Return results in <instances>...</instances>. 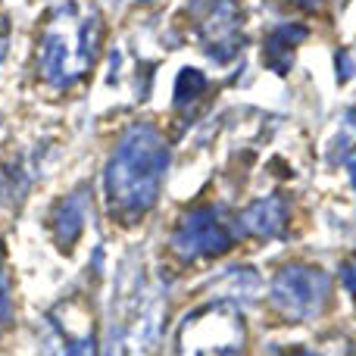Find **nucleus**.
Segmentation results:
<instances>
[{"label": "nucleus", "instance_id": "9b49d317", "mask_svg": "<svg viewBox=\"0 0 356 356\" xmlns=\"http://www.w3.org/2000/svg\"><path fill=\"white\" fill-rule=\"evenodd\" d=\"M344 284H347V291H350L353 300H356V263H350L344 269Z\"/></svg>", "mask_w": 356, "mask_h": 356}, {"label": "nucleus", "instance_id": "6e6552de", "mask_svg": "<svg viewBox=\"0 0 356 356\" xmlns=\"http://www.w3.org/2000/svg\"><path fill=\"white\" fill-rule=\"evenodd\" d=\"M338 154H341V163H344L347 175H350V184L356 191V113L344 119V129H341V138H338Z\"/></svg>", "mask_w": 356, "mask_h": 356}, {"label": "nucleus", "instance_id": "20e7f679", "mask_svg": "<svg viewBox=\"0 0 356 356\" xmlns=\"http://www.w3.org/2000/svg\"><path fill=\"white\" fill-rule=\"evenodd\" d=\"M332 282L313 266H284L269 288V300L284 319H313L325 309Z\"/></svg>", "mask_w": 356, "mask_h": 356}, {"label": "nucleus", "instance_id": "9d476101", "mask_svg": "<svg viewBox=\"0 0 356 356\" xmlns=\"http://www.w3.org/2000/svg\"><path fill=\"white\" fill-rule=\"evenodd\" d=\"M6 50H10V22L0 16V63L6 60Z\"/></svg>", "mask_w": 356, "mask_h": 356}, {"label": "nucleus", "instance_id": "0eeeda50", "mask_svg": "<svg viewBox=\"0 0 356 356\" xmlns=\"http://www.w3.org/2000/svg\"><path fill=\"white\" fill-rule=\"evenodd\" d=\"M85 225H88V194L85 191L66 194L54 209V238H56V244H63V250H69V247L81 238Z\"/></svg>", "mask_w": 356, "mask_h": 356}, {"label": "nucleus", "instance_id": "423d86ee", "mask_svg": "<svg viewBox=\"0 0 356 356\" xmlns=\"http://www.w3.org/2000/svg\"><path fill=\"white\" fill-rule=\"evenodd\" d=\"M241 228L257 238H278L288 228V209L282 197H263L241 213Z\"/></svg>", "mask_w": 356, "mask_h": 356}, {"label": "nucleus", "instance_id": "1a4fd4ad", "mask_svg": "<svg viewBox=\"0 0 356 356\" xmlns=\"http://www.w3.org/2000/svg\"><path fill=\"white\" fill-rule=\"evenodd\" d=\"M0 322H13V291H10V269H6L3 244H0Z\"/></svg>", "mask_w": 356, "mask_h": 356}, {"label": "nucleus", "instance_id": "f8f14e48", "mask_svg": "<svg viewBox=\"0 0 356 356\" xmlns=\"http://www.w3.org/2000/svg\"><path fill=\"white\" fill-rule=\"evenodd\" d=\"M291 356H313V353H303V350H300V353H291Z\"/></svg>", "mask_w": 356, "mask_h": 356}, {"label": "nucleus", "instance_id": "f257e3e1", "mask_svg": "<svg viewBox=\"0 0 356 356\" xmlns=\"http://www.w3.org/2000/svg\"><path fill=\"white\" fill-rule=\"evenodd\" d=\"M169 144L160 129L138 122L119 138L104 172L106 209L122 222H138L160 200L163 181L169 172Z\"/></svg>", "mask_w": 356, "mask_h": 356}, {"label": "nucleus", "instance_id": "39448f33", "mask_svg": "<svg viewBox=\"0 0 356 356\" xmlns=\"http://www.w3.org/2000/svg\"><path fill=\"white\" fill-rule=\"evenodd\" d=\"M232 247V228L213 207H197L178 219L172 232V250L181 263L213 259Z\"/></svg>", "mask_w": 356, "mask_h": 356}, {"label": "nucleus", "instance_id": "7ed1b4c3", "mask_svg": "<svg viewBox=\"0 0 356 356\" xmlns=\"http://www.w3.org/2000/svg\"><path fill=\"white\" fill-rule=\"evenodd\" d=\"M247 332L228 307H207L191 313L178 332V356H244Z\"/></svg>", "mask_w": 356, "mask_h": 356}, {"label": "nucleus", "instance_id": "f03ea898", "mask_svg": "<svg viewBox=\"0 0 356 356\" xmlns=\"http://www.w3.org/2000/svg\"><path fill=\"white\" fill-rule=\"evenodd\" d=\"M104 19L94 6L66 0L44 19L35 44L38 81L50 91H69L91 75L100 56Z\"/></svg>", "mask_w": 356, "mask_h": 356}]
</instances>
